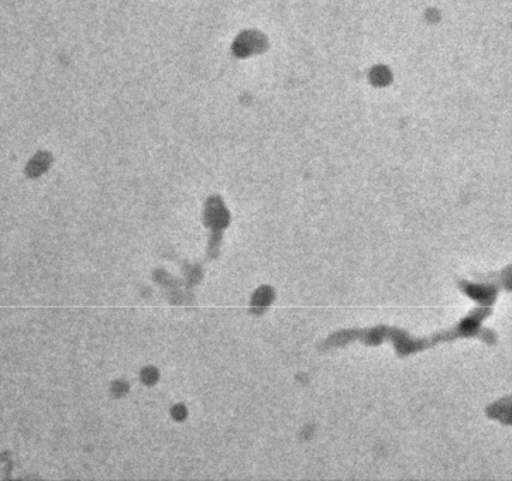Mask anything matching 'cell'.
Here are the masks:
<instances>
[{
  "label": "cell",
  "mask_w": 512,
  "mask_h": 481,
  "mask_svg": "<svg viewBox=\"0 0 512 481\" xmlns=\"http://www.w3.org/2000/svg\"><path fill=\"white\" fill-rule=\"evenodd\" d=\"M265 45H267V41L263 34L256 33V32H246V33H241L236 38L233 44V53L237 57L245 58V57L261 53L265 48Z\"/></svg>",
  "instance_id": "6da1fadb"
}]
</instances>
